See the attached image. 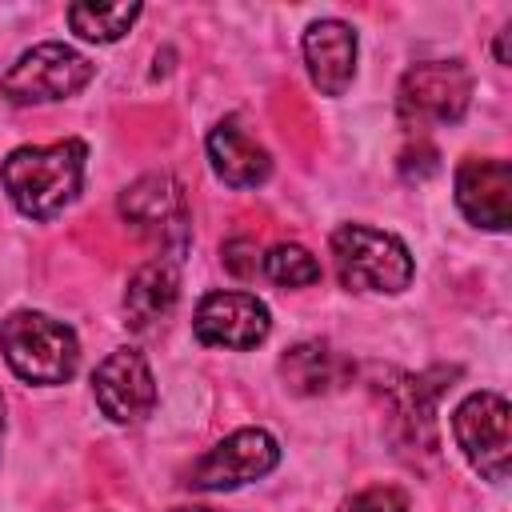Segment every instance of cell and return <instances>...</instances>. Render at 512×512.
<instances>
[{
	"instance_id": "1",
	"label": "cell",
	"mask_w": 512,
	"mask_h": 512,
	"mask_svg": "<svg viewBox=\"0 0 512 512\" xmlns=\"http://www.w3.org/2000/svg\"><path fill=\"white\" fill-rule=\"evenodd\" d=\"M84 140H56V144H24L4 156L0 180L16 204L20 216L28 220H52L60 216L80 184H84Z\"/></svg>"
},
{
	"instance_id": "2",
	"label": "cell",
	"mask_w": 512,
	"mask_h": 512,
	"mask_svg": "<svg viewBox=\"0 0 512 512\" xmlns=\"http://www.w3.org/2000/svg\"><path fill=\"white\" fill-rule=\"evenodd\" d=\"M0 348L8 368L28 384H64L76 376V332L44 312H12L0 324Z\"/></svg>"
},
{
	"instance_id": "3",
	"label": "cell",
	"mask_w": 512,
	"mask_h": 512,
	"mask_svg": "<svg viewBox=\"0 0 512 512\" xmlns=\"http://www.w3.org/2000/svg\"><path fill=\"white\" fill-rule=\"evenodd\" d=\"M336 276L348 292H404L412 284L408 248L368 224H344L332 232Z\"/></svg>"
},
{
	"instance_id": "4",
	"label": "cell",
	"mask_w": 512,
	"mask_h": 512,
	"mask_svg": "<svg viewBox=\"0 0 512 512\" xmlns=\"http://www.w3.org/2000/svg\"><path fill=\"white\" fill-rule=\"evenodd\" d=\"M96 76V64L80 56L68 44H36L28 48L4 76H0V96L12 104H48V100H68L88 80Z\"/></svg>"
},
{
	"instance_id": "5",
	"label": "cell",
	"mask_w": 512,
	"mask_h": 512,
	"mask_svg": "<svg viewBox=\"0 0 512 512\" xmlns=\"http://www.w3.org/2000/svg\"><path fill=\"white\" fill-rule=\"evenodd\" d=\"M472 100V72L460 60H424L412 64L396 92V112L408 128L456 124Z\"/></svg>"
},
{
	"instance_id": "6",
	"label": "cell",
	"mask_w": 512,
	"mask_h": 512,
	"mask_svg": "<svg viewBox=\"0 0 512 512\" xmlns=\"http://www.w3.org/2000/svg\"><path fill=\"white\" fill-rule=\"evenodd\" d=\"M452 436L484 480H504L512 460V412L500 392H472L452 412Z\"/></svg>"
},
{
	"instance_id": "7",
	"label": "cell",
	"mask_w": 512,
	"mask_h": 512,
	"mask_svg": "<svg viewBox=\"0 0 512 512\" xmlns=\"http://www.w3.org/2000/svg\"><path fill=\"white\" fill-rule=\"evenodd\" d=\"M276 464H280V444L264 428H236L232 436H224L216 448H208L192 464L188 484L204 492H228V488L268 476Z\"/></svg>"
},
{
	"instance_id": "8",
	"label": "cell",
	"mask_w": 512,
	"mask_h": 512,
	"mask_svg": "<svg viewBox=\"0 0 512 512\" xmlns=\"http://www.w3.org/2000/svg\"><path fill=\"white\" fill-rule=\"evenodd\" d=\"M92 396L112 424H140L156 408V380L136 348L108 352L92 372Z\"/></svg>"
},
{
	"instance_id": "9",
	"label": "cell",
	"mask_w": 512,
	"mask_h": 512,
	"mask_svg": "<svg viewBox=\"0 0 512 512\" xmlns=\"http://www.w3.org/2000/svg\"><path fill=\"white\" fill-rule=\"evenodd\" d=\"M272 328L268 304L248 296V292H208L196 304L192 316V332L200 344L208 348H256Z\"/></svg>"
},
{
	"instance_id": "10",
	"label": "cell",
	"mask_w": 512,
	"mask_h": 512,
	"mask_svg": "<svg viewBox=\"0 0 512 512\" xmlns=\"http://www.w3.org/2000/svg\"><path fill=\"white\" fill-rule=\"evenodd\" d=\"M120 216L144 236H160V240H176V244H184V236H188L184 188L164 172H148L136 184H128L120 192Z\"/></svg>"
},
{
	"instance_id": "11",
	"label": "cell",
	"mask_w": 512,
	"mask_h": 512,
	"mask_svg": "<svg viewBox=\"0 0 512 512\" xmlns=\"http://www.w3.org/2000/svg\"><path fill=\"white\" fill-rule=\"evenodd\" d=\"M456 204L460 212L488 232L512 224V164L508 160H464L456 168Z\"/></svg>"
},
{
	"instance_id": "12",
	"label": "cell",
	"mask_w": 512,
	"mask_h": 512,
	"mask_svg": "<svg viewBox=\"0 0 512 512\" xmlns=\"http://www.w3.org/2000/svg\"><path fill=\"white\" fill-rule=\"evenodd\" d=\"M304 64L324 96H344L356 76V32L344 20H312L304 28Z\"/></svg>"
},
{
	"instance_id": "13",
	"label": "cell",
	"mask_w": 512,
	"mask_h": 512,
	"mask_svg": "<svg viewBox=\"0 0 512 512\" xmlns=\"http://www.w3.org/2000/svg\"><path fill=\"white\" fill-rule=\"evenodd\" d=\"M208 160L228 188H256L272 172V156L264 152V144H256V136L236 116H224L208 132Z\"/></svg>"
},
{
	"instance_id": "14",
	"label": "cell",
	"mask_w": 512,
	"mask_h": 512,
	"mask_svg": "<svg viewBox=\"0 0 512 512\" xmlns=\"http://www.w3.org/2000/svg\"><path fill=\"white\" fill-rule=\"evenodd\" d=\"M176 296H180V272H176V260H148L132 272L128 288H124V316L136 332L152 328L156 320H164L172 308H176Z\"/></svg>"
},
{
	"instance_id": "15",
	"label": "cell",
	"mask_w": 512,
	"mask_h": 512,
	"mask_svg": "<svg viewBox=\"0 0 512 512\" xmlns=\"http://www.w3.org/2000/svg\"><path fill=\"white\" fill-rule=\"evenodd\" d=\"M280 376H284V384H288L292 392H300V396H320V392H328V388L340 384L344 360H340L328 344L304 340V344H296V348L284 352Z\"/></svg>"
},
{
	"instance_id": "16",
	"label": "cell",
	"mask_w": 512,
	"mask_h": 512,
	"mask_svg": "<svg viewBox=\"0 0 512 512\" xmlns=\"http://www.w3.org/2000/svg\"><path fill=\"white\" fill-rule=\"evenodd\" d=\"M136 16H140V4H92V0H84V4L68 8L72 32L84 40H96V44L120 40L136 24Z\"/></svg>"
},
{
	"instance_id": "17",
	"label": "cell",
	"mask_w": 512,
	"mask_h": 512,
	"mask_svg": "<svg viewBox=\"0 0 512 512\" xmlns=\"http://www.w3.org/2000/svg\"><path fill=\"white\" fill-rule=\"evenodd\" d=\"M264 272L272 284L280 288H304V284H316L320 280V264L308 248L300 244H276L268 256H264Z\"/></svg>"
},
{
	"instance_id": "18",
	"label": "cell",
	"mask_w": 512,
	"mask_h": 512,
	"mask_svg": "<svg viewBox=\"0 0 512 512\" xmlns=\"http://www.w3.org/2000/svg\"><path fill=\"white\" fill-rule=\"evenodd\" d=\"M340 512H412V504L396 488H364L352 500H344Z\"/></svg>"
},
{
	"instance_id": "19",
	"label": "cell",
	"mask_w": 512,
	"mask_h": 512,
	"mask_svg": "<svg viewBox=\"0 0 512 512\" xmlns=\"http://www.w3.org/2000/svg\"><path fill=\"white\" fill-rule=\"evenodd\" d=\"M400 172H404L408 180H424L428 172H436V148H428V144H416V152L408 148V152L400 156Z\"/></svg>"
},
{
	"instance_id": "20",
	"label": "cell",
	"mask_w": 512,
	"mask_h": 512,
	"mask_svg": "<svg viewBox=\"0 0 512 512\" xmlns=\"http://www.w3.org/2000/svg\"><path fill=\"white\" fill-rule=\"evenodd\" d=\"M224 264H228L236 276L256 272V244H252V240H228V244H224Z\"/></svg>"
},
{
	"instance_id": "21",
	"label": "cell",
	"mask_w": 512,
	"mask_h": 512,
	"mask_svg": "<svg viewBox=\"0 0 512 512\" xmlns=\"http://www.w3.org/2000/svg\"><path fill=\"white\" fill-rule=\"evenodd\" d=\"M496 60L500 64H508V28L500 32V40H496Z\"/></svg>"
},
{
	"instance_id": "22",
	"label": "cell",
	"mask_w": 512,
	"mask_h": 512,
	"mask_svg": "<svg viewBox=\"0 0 512 512\" xmlns=\"http://www.w3.org/2000/svg\"><path fill=\"white\" fill-rule=\"evenodd\" d=\"M0 444H4V400H0Z\"/></svg>"
},
{
	"instance_id": "23",
	"label": "cell",
	"mask_w": 512,
	"mask_h": 512,
	"mask_svg": "<svg viewBox=\"0 0 512 512\" xmlns=\"http://www.w3.org/2000/svg\"><path fill=\"white\" fill-rule=\"evenodd\" d=\"M172 512H212V508H172Z\"/></svg>"
}]
</instances>
